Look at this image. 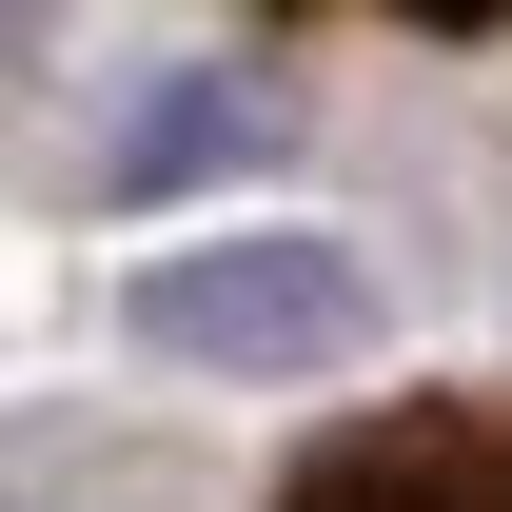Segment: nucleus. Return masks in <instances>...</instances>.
<instances>
[{
  "label": "nucleus",
  "instance_id": "obj_1",
  "mask_svg": "<svg viewBox=\"0 0 512 512\" xmlns=\"http://www.w3.org/2000/svg\"><path fill=\"white\" fill-rule=\"evenodd\" d=\"M119 335L158 355V375H355L375 355V276H355V237H296V217H256V237H178L138 256Z\"/></svg>",
  "mask_w": 512,
  "mask_h": 512
},
{
  "label": "nucleus",
  "instance_id": "obj_3",
  "mask_svg": "<svg viewBox=\"0 0 512 512\" xmlns=\"http://www.w3.org/2000/svg\"><path fill=\"white\" fill-rule=\"evenodd\" d=\"M237 138H256L237 99H217V79H178V119H138V138H119V197H178V178H217Z\"/></svg>",
  "mask_w": 512,
  "mask_h": 512
},
{
  "label": "nucleus",
  "instance_id": "obj_2",
  "mask_svg": "<svg viewBox=\"0 0 512 512\" xmlns=\"http://www.w3.org/2000/svg\"><path fill=\"white\" fill-rule=\"evenodd\" d=\"M276 512H512V394H394L296 453Z\"/></svg>",
  "mask_w": 512,
  "mask_h": 512
}]
</instances>
